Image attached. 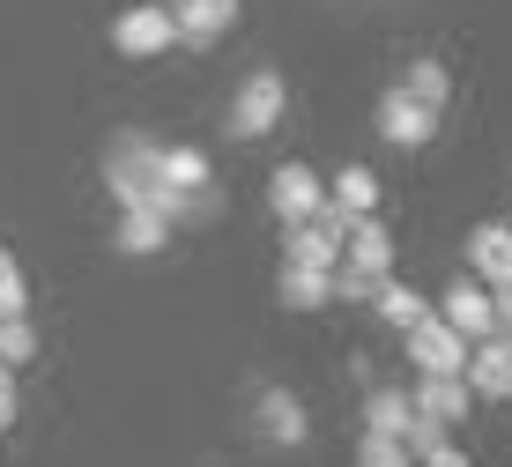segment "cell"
Here are the masks:
<instances>
[{
	"mask_svg": "<svg viewBox=\"0 0 512 467\" xmlns=\"http://www.w3.org/2000/svg\"><path fill=\"white\" fill-rule=\"evenodd\" d=\"M372 127H379L386 149H431V141H438V112H431V104H416V97H401V89H386L379 112H372Z\"/></svg>",
	"mask_w": 512,
	"mask_h": 467,
	"instance_id": "5b68a950",
	"label": "cell"
},
{
	"mask_svg": "<svg viewBox=\"0 0 512 467\" xmlns=\"http://www.w3.org/2000/svg\"><path fill=\"white\" fill-rule=\"evenodd\" d=\"M112 245H119L127 260H149V253H164V245H171V223H164L156 208H119V230H112Z\"/></svg>",
	"mask_w": 512,
	"mask_h": 467,
	"instance_id": "5bb4252c",
	"label": "cell"
},
{
	"mask_svg": "<svg viewBox=\"0 0 512 467\" xmlns=\"http://www.w3.org/2000/svg\"><path fill=\"white\" fill-rule=\"evenodd\" d=\"M505 401H512V386H505Z\"/></svg>",
	"mask_w": 512,
	"mask_h": 467,
	"instance_id": "83f0119b",
	"label": "cell"
},
{
	"mask_svg": "<svg viewBox=\"0 0 512 467\" xmlns=\"http://www.w3.org/2000/svg\"><path fill=\"white\" fill-rule=\"evenodd\" d=\"M468 267L483 290H505L512 282V223H475L468 230Z\"/></svg>",
	"mask_w": 512,
	"mask_h": 467,
	"instance_id": "30bf717a",
	"label": "cell"
},
{
	"mask_svg": "<svg viewBox=\"0 0 512 467\" xmlns=\"http://www.w3.org/2000/svg\"><path fill=\"white\" fill-rule=\"evenodd\" d=\"M0 364H38V327H30V312H15V319H0Z\"/></svg>",
	"mask_w": 512,
	"mask_h": 467,
	"instance_id": "44dd1931",
	"label": "cell"
},
{
	"mask_svg": "<svg viewBox=\"0 0 512 467\" xmlns=\"http://www.w3.org/2000/svg\"><path fill=\"white\" fill-rule=\"evenodd\" d=\"M394 89H401V97H416V104H431V112H446V97H453V75H446L438 60H409Z\"/></svg>",
	"mask_w": 512,
	"mask_h": 467,
	"instance_id": "ffe728a7",
	"label": "cell"
},
{
	"mask_svg": "<svg viewBox=\"0 0 512 467\" xmlns=\"http://www.w3.org/2000/svg\"><path fill=\"white\" fill-rule=\"evenodd\" d=\"M409 416H416V401H409L401 386H372V393H364V430L401 438V430H409Z\"/></svg>",
	"mask_w": 512,
	"mask_h": 467,
	"instance_id": "d6986e66",
	"label": "cell"
},
{
	"mask_svg": "<svg viewBox=\"0 0 512 467\" xmlns=\"http://www.w3.org/2000/svg\"><path fill=\"white\" fill-rule=\"evenodd\" d=\"M327 208L342 215H379V171L372 164H342L327 178Z\"/></svg>",
	"mask_w": 512,
	"mask_h": 467,
	"instance_id": "2e32d148",
	"label": "cell"
},
{
	"mask_svg": "<svg viewBox=\"0 0 512 467\" xmlns=\"http://www.w3.org/2000/svg\"><path fill=\"white\" fill-rule=\"evenodd\" d=\"M112 45L127 52V60H156V52L179 45V23H171L164 0H141V8H127V15L112 23Z\"/></svg>",
	"mask_w": 512,
	"mask_h": 467,
	"instance_id": "277c9868",
	"label": "cell"
},
{
	"mask_svg": "<svg viewBox=\"0 0 512 467\" xmlns=\"http://www.w3.org/2000/svg\"><path fill=\"white\" fill-rule=\"evenodd\" d=\"M156 186L208 193L216 186V164H208V149H193V141H171V149H156Z\"/></svg>",
	"mask_w": 512,
	"mask_h": 467,
	"instance_id": "8fae6325",
	"label": "cell"
},
{
	"mask_svg": "<svg viewBox=\"0 0 512 467\" xmlns=\"http://www.w3.org/2000/svg\"><path fill=\"white\" fill-rule=\"evenodd\" d=\"M461 379H468V393H490V401H505V386H512V341H505V334L475 341Z\"/></svg>",
	"mask_w": 512,
	"mask_h": 467,
	"instance_id": "7c38bea8",
	"label": "cell"
},
{
	"mask_svg": "<svg viewBox=\"0 0 512 467\" xmlns=\"http://www.w3.org/2000/svg\"><path fill=\"white\" fill-rule=\"evenodd\" d=\"M431 312L446 319L453 334H468V341H490V334H498V304H490V290H483V282H453V290L438 297Z\"/></svg>",
	"mask_w": 512,
	"mask_h": 467,
	"instance_id": "ba28073f",
	"label": "cell"
},
{
	"mask_svg": "<svg viewBox=\"0 0 512 467\" xmlns=\"http://www.w3.org/2000/svg\"><path fill=\"white\" fill-rule=\"evenodd\" d=\"M253 423H260V438H268V445H282V453L312 438V423H305V401H297L290 386H260V393H253Z\"/></svg>",
	"mask_w": 512,
	"mask_h": 467,
	"instance_id": "8992f818",
	"label": "cell"
},
{
	"mask_svg": "<svg viewBox=\"0 0 512 467\" xmlns=\"http://www.w3.org/2000/svg\"><path fill=\"white\" fill-rule=\"evenodd\" d=\"M372 312H379V319H386V327H394V334H409L416 319L431 312V297H423V290H409V282H394V275H386L379 290H372Z\"/></svg>",
	"mask_w": 512,
	"mask_h": 467,
	"instance_id": "ac0fdd59",
	"label": "cell"
},
{
	"mask_svg": "<svg viewBox=\"0 0 512 467\" xmlns=\"http://www.w3.org/2000/svg\"><path fill=\"white\" fill-rule=\"evenodd\" d=\"M409 401H416V416H431V423H468L475 393H468V379H431V371H423Z\"/></svg>",
	"mask_w": 512,
	"mask_h": 467,
	"instance_id": "9a60e30c",
	"label": "cell"
},
{
	"mask_svg": "<svg viewBox=\"0 0 512 467\" xmlns=\"http://www.w3.org/2000/svg\"><path fill=\"white\" fill-rule=\"evenodd\" d=\"M15 312H30V282L15 267V253H0V319H15Z\"/></svg>",
	"mask_w": 512,
	"mask_h": 467,
	"instance_id": "603a6c76",
	"label": "cell"
},
{
	"mask_svg": "<svg viewBox=\"0 0 512 467\" xmlns=\"http://www.w3.org/2000/svg\"><path fill=\"white\" fill-rule=\"evenodd\" d=\"M468 349H475V341L453 334L438 312H423L416 327H409V364L431 371V379H461V371H468Z\"/></svg>",
	"mask_w": 512,
	"mask_h": 467,
	"instance_id": "3957f363",
	"label": "cell"
},
{
	"mask_svg": "<svg viewBox=\"0 0 512 467\" xmlns=\"http://www.w3.org/2000/svg\"><path fill=\"white\" fill-rule=\"evenodd\" d=\"M320 201H327V178L312 171V164H275L268 171V208L282 215V223H305Z\"/></svg>",
	"mask_w": 512,
	"mask_h": 467,
	"instance_id": "52a82bcc",
	"label": "cell"
},
{
	"mask_svg": "<svg viewBox=\"0 0 512 467\" xmlns=\"http://www.w3.org/2000/svg\"><path fill=\"white\" fill-rule=\"evenodd\" d=\"M416 467H475V460H468V453H461V445H453V438H446V445H438V453H431V460H416Z\"/></svg>",
	"mask_w": 512,
	"mask_h": 467,
	"instance_id": "484cf974",
	"label": "cell"
},
{
	"mask_svg": "<svg viewBox=\"0 0 512 467\" xmlns=\"http://www.w3.org/2000/svg\"><path fill=\"white\" fill-rule=\"evenodd\" d=\"M104 186H112L119 208H156V141L119 127L112 149H104Z\"/></svg>",
	"mask_w": 512,
	"mask_h": 467,
	"instance_id": "6da1fadb",
	"label": "cell"
},
{
	"mask_svg": "<svg viewBox=\"0 0 512 467\" xmlns=\"http://www.w3.org/2000/svg\"><path fill=\"white\" fill-rule=\"evenodd\" d=\"M164 8H171V23H179V45H193V52H208L238 23V0H164Z\"/></svg>",
	"mask_w": 512,
	"mask_h": 467,
	"instance_id": "9c48e42d",
	"label": "cell"
},
{
	"mask_svg": "<svg viewBox=\"0 0 512 467\" xmlns=\"http://www.w3.org/2000/svg\"><path fill=\"white\" fill-rule=\"evenodd\" d=\"M438 445H446V423H431V416H409V430H401V453H409V460H431Z\"/></svg>",
	"mask_w": 512,
	"mask_h": 467,
	"instance_id": "cb8c5ba5",
	"label": "cell"
},
{
	"mask_svg": "<svg viewBox=\"0 0 512 467\" xmlns=\"http://www.w3.org/2000/svg\"><path fill=\"white\" fill-rule=\"evenodd\" d=\"M379 282H386V275H372V267H349V260L334 267V297H349V304H372Z\"/></svg>",
	"mask_w": 512,
	"mask_h": 467,
	"instance_id": "d4e9b609",
	"label": "cell"
},
{
	"mask_svg": "<svg viewBox=\"0 0 512 467\" xmlns=\"http://www.w3.org/2000/svg\"><path fill=\"white\" fill-rule=\"evenodd\" d=\"M0 423H15V371L0 364Z\"/></svg>",
	"mask_w": 512,
	"mask_h": 467,
	"instance_id": "4316f807",
	"label": "cell"
},
{
	"mask_svg": "<svg viewBox=\"0 0 512 467\" xmlns=\"http://www.w3.org/2000/svg\"><path fill=\"white\" fill-rule=\"evenodd\" d=\"M282 112H290V82H282V67H260V75L238 82L223 134H231V141H260L268 127H282Z\"/></svg>",
	"mask_w": 512,
	"mask_h": 467,
	"instance_id": "7a4b0ae2",
	"label": "cell"
},
{
	"mask_svg": "<svg viewBox=\"0 0 512 467\" xmlns=\"http://www.w3.org/2000/svg\"><path fill=\"white\" fill-rule=\"evenodd\" d=\"M357 467H416V460L401 453V438H386V430H364V445H357Z\"/></svg>",
	"mask_w": 512,
	"mask_h": 467,
	"instance_id": "7402d4cb",
	"label": "cell"
},
{
	"mask_svg": "<svg viewBox=\"0 0 512 467\" xmlns=\"http://www.w3.org/2000/svg\"><path fill=\"white\" fill-rule=\"evenodd\" d=\"M342 260L349 267H372V275H394V230L379 223V215H357L342 238Z\"/></svg>",
	"mask_w": 512,
	"mask_h": 467,
	"instance_id": "4fadbf2b",
	"label": "cell"
},
{
	"mask_svg": "<svg viewBox=\"0 0 512 467\" xmlns=\"http://www.w3.org/2000/svg\"><path fill=\"white\" fill-rule=\"evenodd\" d=\"M275 290H282V304H290V312H320V304L334 297V275H327V267H290V260H282Z\"/></svg>",
	"mask_w": 512,
	"mask_h": 467,
	"instance_id": "e0dca14e",
	"label": "cell"
}]
</instances>
